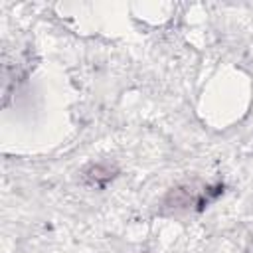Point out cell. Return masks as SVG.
I'll use <instances>...</instances> for the list:
<instances>
[{"label": "cell", "mask_w": 253, "mask_h": 253, "mask_svg": "<svg viewBox=\"0 0 253 253\" xmlns=\"http://www.w3.org/2000/svg\"><path fill=\"white\" fill-rule=\"evenodd\" d=\"M97 186H103V184H107L115 174H113V170L107 166V164H97V166H93L91 170H89V174H87Z\"/></svg>", "instance_id": "6da1fadb"}]
</instances>
